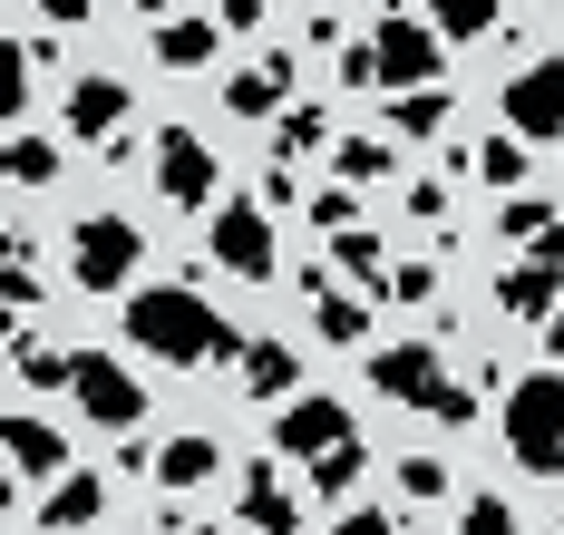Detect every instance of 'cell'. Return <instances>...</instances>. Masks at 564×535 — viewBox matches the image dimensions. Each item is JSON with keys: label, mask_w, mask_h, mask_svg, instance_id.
Returning <instances> with one entry per match:
<instances>
[{"label": "cell", "mask_w": 564, "mask_h": 535, "mask_svg": "<svg viewBox=\"0 0 564 535\" xmlns=\"http://www.w3.org/2000/svg\"><path fill=\"white\" fill-rule=\"evenodd\" d=\"M127 351L166 360V370H205V360H243V331L195 283H137L127 293Z\"/></svg>", "instance_id": "cell-1"}, {"label": "cell", "mask_w": 564, "mask_h": 535, "mask_svg": "<svg viewBox=\"0 0 564 535\" xmlns=\"http://www.w3.org/2000/svg\"><path fill=\"white\" fill-rule=\"evenodd\" d=\"M497 438H507V458L525 477H564V370H525V380H507Z\"/></svg>", "instance_id": "cell-2"}, {"label": "cell", "mask_w": 564, "mask_h": 535, "mask_svg": "<svg viewBox=\"0 0 564 535\" xmlns=\"http://www.w3.org/2000/svg\"><path fill=\"white\" fill-rule=\"evenodd\" d=\"M137 263H147L137 215H78V225H68V283H78V293H127Z\"/></svg>", "instance_id": "cell-3"}, {"label": "cell", "mask_w": 564, "mask_h": 535, "mask_svg": "<svg viewBox=\"0 0 564 535\" xmlns=\"http://www.w3.org/2000/svg\"><path fill=\"white\" fill-rule=\"evenodd\" d=\"M156 195H166L175 215H215V205H225V166H215V146L185 118L156 127Z\"/></svg>", "instance_id": "cell-4"}, {"label": "cell", "mask_w": 564, "mask_h": 535, "mask_svg": "<svg viewBox=\"0 0 564 535\" xmlns=\"http://www.w3.org/2000/svg\"><path fill=\"white\" fill-rule=\"evenodd\" d=\"M205 243H215V263H225L234 283H273L282 273V243H273V215L253 205V195H225L215 215H205Z\"/></svg>", "instance_id": "cell-5"}, {"label": "cell", "mask_w": 564, "mask_h": 535, "mask_svg": "<svg viewBox=\"0 0 564 535\" xmlns=\"http://www.w3.org/2000/svg\"><path fill=\"white\" fill-rule=\"evenodd\" d=\"M68 400H78V418L88 428H147V380L127 370L117 351H78V370H68Z\"/></svg>", "instance_id": "cell-6"}, {"label": "cell", "mask_w": 564, "mask_h": 535, "mask_svg": "<svg viewBox=\"0 0 564 535\" xmlns=\"http://www.w3.org/2000/svg\"><path fill=\"white\" fill-rule=\"evenodd\" d=\"M360 50H370V88H390V98L399 88H438V68H448V40L429 20H380Z\"/></svg>", "instance_id": "cell-7"}, {"label": "cell", "mask_w": 564, "mask_h": 535, "mask_svg": "<svg viewBox=\"0 0 564 535\" xmlns=\"http://www.w3.org/2000/svg\"><path fill=\"white\" fill-rule=\"evenodd\" d=\"M370 360V390L399 400V410H438L448 400V351L438 341H390V351H360Z\"/></svg>", "instance_id": "cell-8"}, {"label": "cell", "mask_w": 564, "mask_h": 535, "mask_svg": "<svg viewBox=\"0 0 564 535\" xmlns=\"http://www.w3.org/2000/svg\"><path fill=\"white\" fill-rule=\"evenodd\" d=\"M497 312H507V321H555V312H564V234L535 243V253H507Z\"/></svg>", "instance_id": "cell-9"}, {"label": "cell", "mask_w": 564, "mask_h": 535, "mask_svg": "<svg viewBox=\"0 0 564 535\" xmlns=\"http://www.w3.org/2000/svg\"><path fill=\"white\" fill-rule=\"evenodd\" d=\"M497 108H507V127L525 137V146H555V137H564V59H535V68H516Z\"/></svg>", "instance_id": "cell-10"}, {"label": "cell", "mask_w": 564, "mask_h": 535, "mask_svg": "<svg viewBox=\"0 0 564 535\" xmlns=\"http://www.w3.org/2000/svg\"><path fill=\"white\" fill-rule=\"evenodd\" d=\"M137 118V88L127 78H68V98H58V127L78 137V146H117Z\"/></svg>", "instance_id": "cell-11"}, {"label": "cell", "mask_w": 564, "mask_h": 535, "mask_svg": "<svg viewBox=\"0 0 564 535\" xmlns=\"http://www.w3.org/2000/svg\"><path fill=\"white\" fill-rule=\"evenodd\" d=\"M340 438H360L350 410H340V400H312V390H302V400H282V418H273V458H302V468H312V458H332Z\"/></svg>", "instance_id": "cell-12"}, {"label": "cell", "mask_w": 564, "mask_h": 535, "mask_svg": "<svg viewBox=\"0 0 564 535\" xmlns=\"http://www.w3.org/2000/svg\"><path fill=\"white\" fill-rule=\"evenodd\" d=\"M0 448H10V477H20V487H58V477H68V428L40 418V410H10Z\"/></svg>", "instance_id": "cell-13"}, {"label": "cell", "mask_w": 564, "mask_h": 535, "mask_svg": "<svg viewBox=\"0 0 564 535\" xmlns=\"http://www.w3.org/2000/svg\"><path fill=\"white\" fill-rule=\"evenodd\" d=\"M225 477V438L215 428H175L166 448H156V487L166 496H195V487H215Z\"/></svg>", "instance_id": "cell-14"}, {"label": "cell", "mask_w": 564, "mask_h": 535, "mask_svg": "<svg viewBox=\"0 0 564 535\" xmlns=\"http://www.w3.org/2000/svg\"><path fill=\"white\" fill-rule=\"evenodd\" d=\"M243 535H302V496H292V477L273 458L243 468Z\"/></svg>", "instance_id": "cell-15"}, {"label": "cell", "mask_w": 564, "mask_h": 535, "mask_svg": "<svg viewBox=\"0 0 564 535\" xmlns=\"http://www.w3.org/2000/svg\"><path fill=\"white\" fill-rule=\"evenodd\" d=\"M225 108H234V118H282V108H292V50H273L263 68H234Z\"/></svg>", "instance_id": "cell-16"}, {"label": "cell", "mask_w": 564, "mask_h": 535, "mask_svg": "<svg viewBox=\"0 0 564 535\" xmlns=\"http://www.w3.org/2000/svg\"><path fill=\"white\" fill-rule=\"evenodd\" d=\"M215 50H225V20H166L156 30V68H175V78H195V68H215Z\"/></svg>", "instance_id": "cell-17"}, {"label": "cell", "mask_w": 564, "mask_h": 535, "mask_svg": "<svg viewBox=\"0 0 564 535\" xmlns=\"http://www.w3.org/2000/svg\"><path fill=\"white\" fill-rule=\"evenodd\" d=\"M448 118H457L448 88H399V98H390V137H399V146H429V137H448Z\"/></svg>", "instance_id": "cell-18"}, {"label": "cell", "mask_w": 564, "mask_h": 535, "mask_svg": "<svg viewBox=\"0 0 564 535\" xmlns=\"http://www.w3.org/2000/svg\"><path fill=\"white\" fill-rule=\"evenodd\" d=\"M243 390L253 400H302V351L292 341H243Z\"/></svg>", "instance_id": "cell-19"}, {"label": "cell", "mask_w": 564, "mask_h": 535, "mask_svg": "<svg viewBox=\"0 0 564 535\" xmlns=\"http://www.w3.org/2000/svg\"><path fill=\"white\" fill-rule=\"evenodd\" d=\"M0 176L20 185V195L58 185V137H40V127H10V146H0Z\"/></svg>", "instance_id": "cell-20"}, {"label": "cell", "mask_w": 564, "mask_h": 535, "mask_svg": "<svg viewBox=\"0 0 564 535\" xmlns=\"http://www.w3.org/2000/svg\"><path fill=\"white\" fill-rule=\"evenodd\" d=\"M332 273H350L370 302H390V253H380V234L370 225H350V234H332Z\"/></svg>", "instance_id": "cell-21"}, {"label": "cell", "mask_w": 564, "mask_h": 535, "mask_svg": "<svg viewBox=\"0 0 564 535\" xmlns=\"http://www.w3.org/2000/svg\"><path fill=\"white\" fill-rule=\"evenodd\" d=\"M555 234H564V215L545 195H507V205H497V243H507V253H535V243H555Z\"/></svg>", "instance_id": "cell-22"}, {"label": "cell", "mask_w": 564, "mask_h": 535, "mask_svg": "<svg viewBox=\"0 0 564 535\" xmlns=\"http://www.w3.org/2000/svg\"><path fill=\"white\" fill-rule=\"evenodd\" d=\"M98 516H108V487H98L88 468H68L50 496H40V526H98Z\"/></svg>", "instance_id": "cell-23"}, {"label": "cell", "mask_w": 564, "mask_h": 535, "mask_svg": "<svg viewBox=\"0 0 564 535\" xmlns=\"http://www.w3.org/2000/svg\"><path fill=\"white\" fill-rule=\"evenodd\" d=\"M68 370H78V351H58V341H30V331L10 341V380L20 390H68Z\"/></svg>", "instance_id": "cell-24"}, {"label": "cell", "mask_w": 564, "mask_h": 535, "mask_svg": "<svg viewBox=\"0 0 564 535\" xmlns=\"http://www.w3.org/2000/svg\"><path fill=\"white\" fill-rule=\"evenodd\" d=\"M273 146H282V156H312V146H340V137H332V108H312V98H292V108L273 118Z\"/></svg>", "instance_id": "cell-25"}, {"label": "cell", "mask_w": 564, "mask_h": 535, "mask_svg": "<svg viewBox=\"0 0 564 535\" xmlns=\"http://www.w3.org/2000/svg\"><path fill=\"white\" fill-rule=\"evenodd\" d=\"M419 20H429L438 40H487V30H497V0H419Z\"/></svg>", "instance_id": "cell-26"}, {"label": "cell", "mask_w": 564, "mask_h": 535, "mask_svg": "<svg viewBox=\"0 0 564 535\" xmlns=\"http://www.w3.org/2000/svg\"><path fill=\"white\" fill-rule=\"evenodd\" d=\"M332 166H340V185H380V176L399 166V146H390V137H340Z\"/></svg>", "instance_id": "cell-27"}, {"label": "cell", "mask_w": 564, "mask_h": 535, "mask_svg": "<svg viewBox=\"0 0 564 535\" xmlns=\"http://www.w3.org/2000/svg\"><path fill=\"white\" fill-rule=\"evenodd\" d=\"M467 176L477 185H525V137H516V127H497V137H487V146H477V166H467Z\"/></svg>", "instance_id": "cell-28"}, {"label": "cell", "mask_w": 564, "mask_h": 535, "mask_svg": "<svg viewBox=\"0 0 564 535\" xmlns=\"http://www.w3.org/2000/svg\"><path fill=\"white\" fill-rule=\"evenodd\" d=\"M360 477H370V448H360V438H340L332 458H312V487H322V496H350Z\"/></svg>", "instance_id": "cell-29"}, {"label": "cell", "mask_w": 564, "mask_h": 535, "mask_svg": "<svg viewBox=\"0 0 564 535\" xmlns=\"http://www.w3.org/2000/svg\"><path fill=\"white\" fill-rule=\"evenodd\" d=\"M312 321H322V341H370V302L322 293V302H312Z\"/></svg>", "instance_id": "cell-30"}, {"label": "cell", "mask_w": 564, "mask_h": 535, "mask_svg": "<svg viewBox=\"0 0 564 535\" xmlns=\"http://www.w3.org/2000/svg\"><path fill=\"white\" fill-rule=\"evenodd\" d=\"M457 535H516V506L497 496V487H477V496L457 506Z\"/></svg>", "instance_id": "cell-31"}, {"label": "cell", "mask_w": 564, "mask_h": 535, "mask_svg": "<svg viewBox=\"0 0 564 535\" xmlns=\"http://www.w3.org/2000/svg\"><path fill=\"white\" fill-rule=\"evenodd\" d=\"M399 496L409 506H438L448 496V458H399Z\"/></svg>", "instance_id": "cell-32"}, {"label": "cell", "mask_w": 564, "mask_h": 535, "mask_svg": "<svg viewBox=\"0 0 564 535\" xmlns=\"http://www.w3.org/2000/svg\"><path fill=\"white\" fill-rule=\"evenodd\" d=\"M302 215H312L322 234H350V225H360V195H350V185H322V195H312Z\"/></svg>", "instance_id": "cell-33"}, {"label": "cell", "mask_w": 564, "mask_h": 535, "mask_svg": "<svg viewBox=\"0 0 564 535\" xmlns=\"http://www.w3.org/2000/svg\"><path fill=\"white\" fill-rule=\"evenodd\" d=\"M390 302L429 312V302H438V263H390Z\"/></svg>", "instance_id": "cell-34"}, {"label": "cell", "mask_w": 564, "mask_h": 535, "mask_svg": "<svg viewBox=\"0 0 564 535\" xmlns=\"http://www.w3.org/2000/svg\"><path fill=\"white\" fill-rule=\"evenodd\" d=\"M409 215H419V225H448V176H419V185H409Z\"/></svg>", "instance_id": "cell-35"}, {"label": "cell", "mask_w": 564, "mask_h": 535, "mask_svg": "<svg viewBox=\"0 0 564 535\" xmlns=\"http://www.w3.org/2000/svg\"><path fill=\"white\" fill-rule=\"evenodd\" d=\"M40 302V273H30V243L10 234V312H30Z\"/></svg>", "instance_id": "cell-36"}, {"label": "cell", "mask_w": 564, "mask_h": 535, "mask_svg": "<svg viewBox=\"0 0 564 535\" xmlns=\"http://www.w3.org/2000/svg\"><path fill=\"white\" fill-rule=\"evenodd\" d=\"M215 20H225V40H253L263 30V0H215Z\"/></svg>", "instance_id": "cell-37"}, {"label": "cell", "mask_w": 564, "mask_h": 535, "mask_svg": "<svg viewBox=\"0 0 564 535\" xmlns=\"http://www.w3.org/2000/svg\"><path fill=\"white\" fill-rule=\"evenodd\" d=\"M332 535H399V516H390V506H350Z\"/></svg>", "instance_id": "cell-38"}, {"label": "cell", "mask_w": 564, "mask_h": 535, "mask_svg": "<svg viewBox=\"0 0 564 535\" xmlns=\"http://www.w3.org/2000/svg\"><path fill=\"white\" fill-rule=\"evenodd\" d=\"M40 10H50V30H78V20H88L98 0H40Z\"/></svg>", "instance_id": "cell-39"}, {"label": "cell", "mask_w": 564, "mask_h": 535, "mask_svg": "<svg viewBox=\"0 0 564 535\" xmlns=\"http://www.w3.org/2000/svg\"><path fill=\"white\" fill-rule=\"evenodd\" d=\"M137 20H156V30H166V20H175V0H137Z\"/></svg>", "instance_id": "cell-40"}, {"label": "cell", "mask_w": 564, "mask_h": 535, "mask_svg": "<svg viewBox=\"0 0 564 535\" xmlns=\"http://www.w3.org/2000/svg\"><path fill=\"white\" fill-rule=\"evenodd\" d=\"M545 351H555V370H564V312H555V321H545Z\"/></svg>", "instance_id": "cell-41"}, {"label": "cell", "mask_w": 564, "mask_h": 535, "mask_svg": "<svg viewBox=\"0 0 564 535\" xmlns=\"http://www.w3.org/2000/svg\"><path fill=\"white\" fill-rule=\"evenodd\" d=\"M195 535H234V526H195Z\"/></svg>", "instance_id": "cell-42"}]
</instances>
